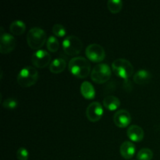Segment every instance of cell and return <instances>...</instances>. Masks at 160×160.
Instances as JSON below:
<instances>
[{
    "mask_svg": "<svg viewBox=\"0 0 160 160\" xmlns=\"http://www.w3.org/2000/svg\"><path fill=\"white\" fill-rule=\"evenodd\" d=\"M107 6L112 13H118L123 7V2L121 0H109Z\"/></svg>",
    "mask_w": 160,
    "mask_h": 160,
    "instance_id": "19",
    "label": "cell"
},
{
    "mask_svg": "<svg viewBox=\"0 0 160 160\" xmlns=\"http://www.w3.org/2000/svg\"><path fill=\"white\" fill-rule=\"evenodd\" d=\"M81 93L86 99H93L95 96V90L88 81H84L81 85Z\"/></svg>",
    "mask_w": 160,
    "mask_h": 160,
    "instance_id": "15",
    "label": "cell"
},
{
    "mask_svg": "<svg viewBox=\"0 0 160 160\" xmlns=\"http://www.w3.org/2000/svg\"><path fill=\"white\" fill-rule=\"evenodd\" d=\"M82 47V42L77 36L69 35L62 41V49L67 56H74L78 55L81 52Z\"/></svg>",
    "mask_w": 160,
    "mask_h": 160,
    "instance_id": "6",
    "label": "cell"
},
{
    "mask_svg": "<svg viewBox=\"0 0 160 160\" xmlns=\"http://www.w3.org/2000/svg\"><path fill=\"white\" fill-rule=\"evenodd\" d=\"M38 79V71L34 67L28 66L20 70L17 74V82L21 87L29 88L34 85Z\"/></svg>",
    "mask_w": 160,
    "mask_h": 160,
    "instance_id": "2",
    "label": "cell"
},
{
    "mask_svg": "<svg viewBox=\"0 0 160 160\" xmlns=\"http://www.w3.org/2000/svg\"><path fill=\"white\" fill-rule=\"evenodd\" d=\"M113 121L119 128H127L131 122V116L126 109H120L114 114Z\"/></svg>",
    "mask_w": 160,
    "mask_h": 160,
    "instance_id": "11",
    "label": "cell"
},
{
    "mask_svg": "<svg viewBox=\"0 0 160 160\" xmlns=\"http://www.w3.org/2000/svg\"><path fill=\"white\" fill-rule=\"evenodd\" d=\"M151 78V73L148 70L142 69V70H139L138 71L134 73V75L133 76V80H134V83L142 85V84H145L149 82Z\"/></svg>",
    "mask_w": 160,
    "mask_h": 160,
    "instance_id": "14",
    "label": "cell"
},
{
    "mask_svg": "<svg viewBox=\"0 0 160 160\" xmlns=\"http://www.w3.org/2000/svg\"><path fill=\"white\" fill-rule=\"evenodd\" d=\"M47 48L49 52H56L58 51L59 47V43L58 39L55 36H49L47 39L46 42Z\"/></svg>",
    "mask_w": 160,
    "mask_h": 160,
    "instance_id": "20",
    "label": "cell"
},
{
    "mask_svg": "<svg viewBox=\"0 0 160 160\" xmlns=\"http://www.w3.org/2000/svg\"><path fill=\"white\" fill-rule=\"evenodd\" d=\"M67 62L62 58L55 59L49 65V70L53 73H60L65 70Z\"/></svg>",
    "mask_w": 160,
    "mask_h": 160,
    "instance_id": "16",
    "label": "cell"
},
{
    "mask_svg": "<svg viewBox=\"0 0 160 160\" xmlns=\"http://www.w3.org/2000/svg\"><path fill=\"white\" fill-rule=\"evenodd\" d=\"M127 134H128V138L132 142H138L142 141L144 138V136H145L143 129L138 125L130 126L127 131Z\"/></svg>",
    "mask_w": 160,
    "mask_h": 160,
    "instance_id": "12",
    "label": "cell"
},
{
    "mask_svg": "<svg viewBox=\"0 0 160 160\" xmlns=\"http://www.w3.org/2000/svg\"><path fill=\"white\" fill-rule=\"evenodd\" d=\"M17 106H18V101L16 98H7V99H6L2 102V106L4 108H6V109H15V108L17 107Z\"/></svg>",
    "mask_w": 160,
    "mask_h": 160,
    "instance_id": "23",
    "label": "cell"
},
{
    "mask_svg": "<svg viewBox=\"0 0 160 160\" xmlns=\"http://www.w3.org/2000/svg\"><path fill=\"white\" fill-rule=\"evenodd\" d=\"M112 75V70L109 65L106 63H98L94 67L91 72V78L97 84H103L109 81Z\"/></svg>",
    "mask_w": 160,
    "mask_h": 160,
    "instance_id": "5",
    "label": "cell"
},
{
    "mask_svg": "<svg viewBox=\"0 0 160 160\" xmlns=\"http://www.w3.org/2000/svg\"><path fill=\"white\" fill-rule=\"evenodd\" d=\"M69 71L78 78H85L91 72V64L86 58L76 56L69 62Z\"/></svg>",
    "mask_w": 160,
    "mask_h": 160,
    "instance_id": "1",
    "label": "cell"
},
{
    "mask_svg": "<svg viewBox=\"0 0 160 160\" xmlns=\"http://www.w3.org/2000/svg\"><path fill=\"white\" fill-rule=\"evenodd\" d=\"M52 32L56 37L62 38L64 37L66 35V31L65 28L62 26V24H59V23H56V24L53 25L52 27Z\"/></svg>",
    "mask_w": 160,
    "mask_h": 160,
    "instance_id": "22",
    "label": "cell"
},
{
    "mask_svg": "<svg viewBox=\"0 0 160 160\" xmlns=\"http://www.w3.org/2000/svg\"><path fill=\"white\" fill-rule=\"evenodd\" d=\"M86 56L94 62H99L106 58V52L103 47L98 44H91L86 48Z\"/></svg>",
    "mask_w": 160,
    "mask_h": 160,
    "instance_id": "7",
    "label": "cell"
},
{
    "mask_svg": "<svg viewBox=\"0 0 160 160\" xmlns=\"http://www.w3.org/2000/svg\"><path fill=\"white\" fill-rule=\"evenodd\" d=\"M16 47V39L12 34L2 33L0 38V52L2 54H7L13 51Z\"/></svg>",
    "mask_w": 160,
    "mask_h": 160,
    "instance_id": "10",
    "label": "cell"
},
{
    "mask_svg": "<svg viewBox=\"0 0 160 160\" xmlns=\"http://www.w3.org/2000/svg\"><path fill=\"white\" fill-rule=\"evenodd\" d=\"M103 106L108 110L114 111L120 107V101L117 97L114 95H108L103 100Z\"/></svg>",
    "mask_w": 160,
    "mask_h": 160,
    "instance_id": "17",
    "label": "cell"
},
{
    "mask_svg": "<svg viewBox=\"0 0 160 160\" xmlns=\"http://www.w3.org/2000/svg\"><path fill=\"white\" fill-rule=\"evenodd\" d=\"M153 158V152L150 148H142L137 154L138 160H152Z\"/></svg>",
    "mask_w": 160,
    "mask_h": 160,
    "instance_id": "21",
    "label": "cell"
},
{
    "mask_svg": "<svg viewBox=\"0 0 160 160\" xmlns=\"http://www.w3.org/2000/svg\"><path fill=\"white\" fill-rule=\"evenodd\" d=\"M9 30L14 35H20L24 33L25 30H26V24L22 20H15L11 23L10 26H9Z\"/></svg>",
    "mask_w": 160,
    "mask_h": 160,
    "instance_id": "18",
    "label": "cell"
},
{
    "mask_svg": "<svg viewBox=\"0 0 160 160\" xmlns=\"http://www.w3.org/2000/svg\"><path fill=\"white\" fill-rule=\"evenodd\" d=\"M17 157L19 160H28L29 157V152L25 148H20L17 152Z\"/></svg>",
    "mask_w": 160,
    "mask_h": 160,
    "instance_id": "24",
    "label": "cell"
},
{
    "mask_svg": "<svg viewBox=\"0 0 160 160\" xmlns=\"http://www.w3.org/2000/svg\"><path fill=\"white\" fill-rule=\"evenodd\" d=\"M135 151L136 148L133 142H129V141L123 142L120 145V154H121L122 157L125 159H131L135 154Z\"/></svg>",
    "mask_w": 160,
    "mask_h": 160,
    "instance_id": "13",
    "label": "cell"
},
{
    "mask_svg": "<svg viewBox=\"0 0 160 160\" xmlns=\"http://www.w3.org/2000/svg\"><path fill=\"white\" fill-rule=\"evenodd\" d=\"M51 61V55L44 49L37 50L31 56V62L35 67L42 69L46 67Z\"/></svg>",
    "mask_w": 160,
    "mask_h": 160,
    "instance_id": "8",
    "label": "cell"
},
{
    "mask_svg": "<svg viewBox=\"0 0 160 160\" xmlns=\"http://www.w3.org/2000/svg\"><path fill=\"white\" fill-rule=\"evenodd\" d=\"M113 73L117 77L128 80L134 73V67L131 62L125 59H117L112 64Z\"/></svg>",
    "mask_w": 160,
    "mask_h": 160,
    "instance_id": "4",
    "label": "cell"
},
{
    "mask_svg": "<svg viewBox=\"0 0 160 160\" xmlns=\"http://www.w3.org/2000/svg\"><path fill=\"white\" fill-rule=\"evenodd\" d=\"M46 33L41 28H33L30 29L27 35L28 44L32 49H41L46 41Z\"/></svg>",
    "mask_w": 160,
    "mask_h": 160,
    "instance_id": "3",
    "label": "cell"
},
{
    "mask_svg": "<svg viewBox=\"0 0 160 160\" xmlns=\"http://www.w3.org/2000/svg\"><path fill=\"white\" fill-rule=\"evenodd\" d=\"M103 115V108L98 102H93L86 109V116L91 122H97Z\"/></svg>",
    "mask_w": 160,
    "mask_h": 160,
    "instance_id": "9",
    "label": "cell"
}]
</instances>
